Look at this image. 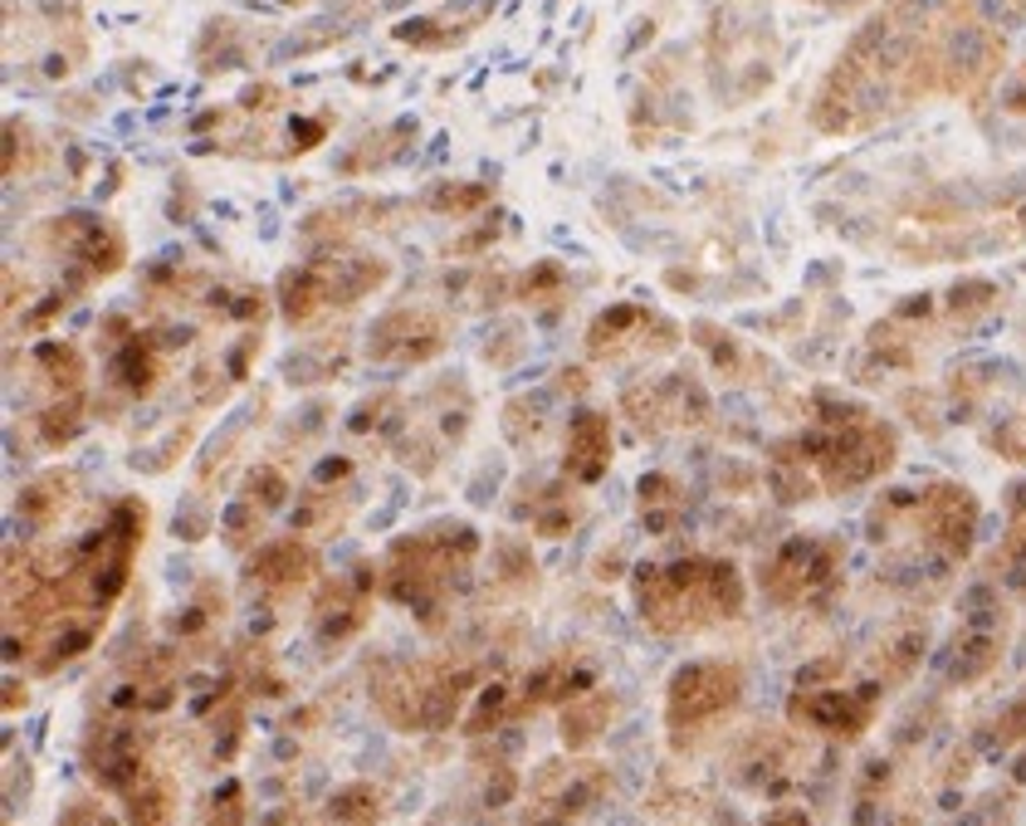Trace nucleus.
Here are the masks:
<instances>
[{"label": "nucleus", "mask_w": 1026, "mask_h": 826, "mask_svg": "<svg viewBox=\"0 0 1026 826\" xmlns=\"http://www.w3.org/2000/svg\"><path fill=\"white\" fill-rule=\"evenodd\" d=\"M734 699H738V670H728V665H689V670L675 675L670 719L685 724V729H695V724L728 709Z\"/></svg>", "instance_id": "nucleus-1"}, {"label": "nucleus", "mask_w": 1026, "mask_h": 826, "mask_svg": "<svg viewBox=\"0 0 1026 826\" xmlns=\"http://www.w3.org/2000/svg\"><path fill=\"white\" fill-rule=\"evenodd\" d=\"M308 563H313V558H308V548H299V544H275V548L259 553L255 573L265 577V583H293V577H303L299 567H308Z\"/></svg>", "instance_id": "nucleus-3"}, {"label": "nucleus", "mask_w": 1026, "mask_h": 826, "mask_svg": "<svg viewBox=\"0 0 1026 826\" xmlns=\"http://www.w3.org/2000/svg\"><path fill=\"white\" fill-rule=\"evenodd\" d=\"M567 440H572V455H567V465H572V475L582 479H597L607 470V450H611V436H607V421L601 416L582 411L572 426H567Z\"/></svg>", "instance_id": "nucleus-2"}]
</instances>
